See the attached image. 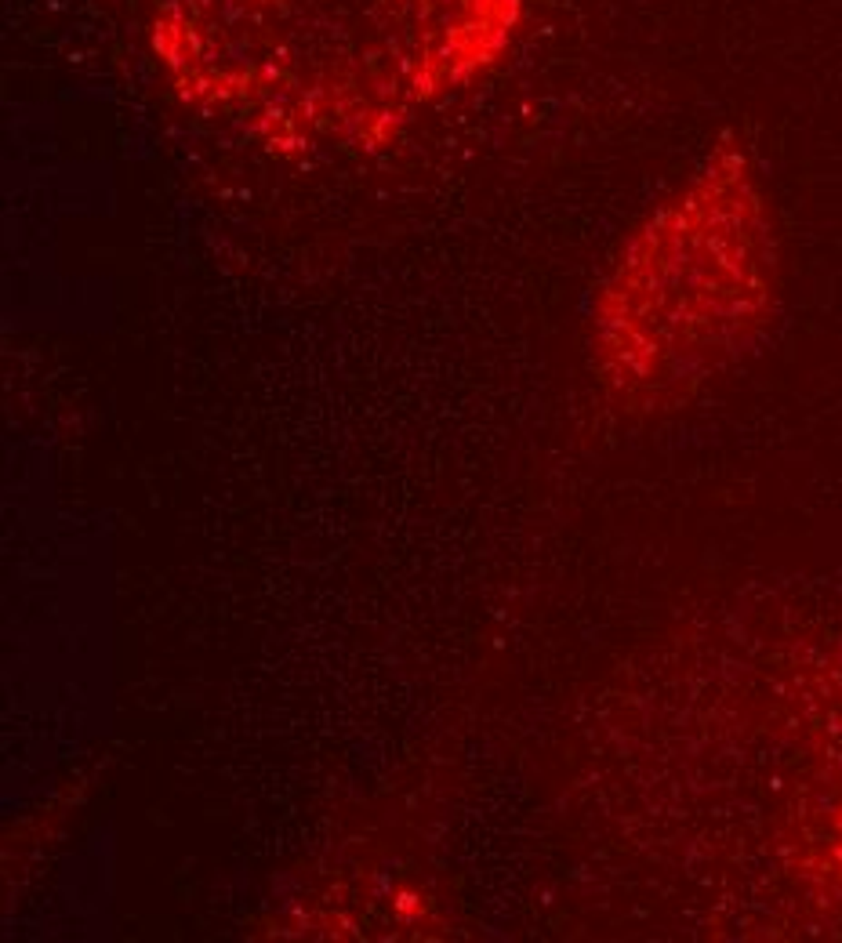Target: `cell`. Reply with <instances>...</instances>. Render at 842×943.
Returning a JSON list of instances; mask_svg holds the SVG:
<instances>
[{
	"mask_svg": "<svg viewBox=\"0 0 842 943\" xmlns=\"http://www.w3.org/2000/svg\"><path fill=\"white\" fill-rule=\"evenodd\" d=\"M777 247L744 152L708 156L653 211L606 276L592 349L628 399L682 396L733 359L773 308Z\"/></svg>",
	"mask_w": 842,
	"mask_h": 943,
	"instance_id": "1",
	"label": "cell"
},
{
	"mask_svg": "<svg viewBox=\"0 0 842 943\" xmlns=\"http://www.w3.org/2000/svg\"><path fill=\"white\" fill-rule=\"evenodd\" d=\"M370 11L407 99L432 102L505 58L523 0H370Z\"/></svg>",
	"mask_w": 842,
	"mask_h": 943,
	"instance_id": "2",
	"label": "cell"
}]
</instances>
